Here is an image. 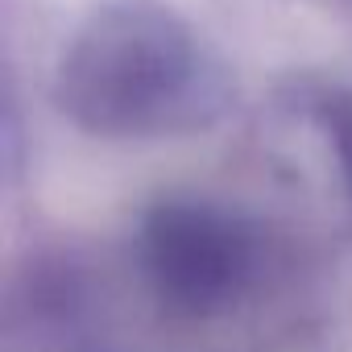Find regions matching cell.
Segmentation results:
<instances>
[{
	"label": "cell",
	"mask_w": 352,
	"mask_h": 352,
	"mask_svg": "<svg viewBox=\"0 0 352 352\" xmlns=\"http://www.w3.org/2000/svg\"><path fill=\"white\" fill-rule=\"evenodd\" d=\"M191 46L183 30L153 9H108L63 63V108L104 133L149 129L183 96Z\"/></svg>",
	"instance_id": "obj_1"
},
{
	"label": "cell",
	"mask_w": 352,
	"mask_h": 352,
	"mask_svg": "<svg viewBox=\"0 0 352 352\" xmlns=\"http://www.w3.org/2000/svg\"><path fill=\"white\" fill-rule=\"evenodd\" d=\"M149 261L157 282L191 307L216 302L241 274V241L228 224L195 208H162L149 224Z\"/></svg>",
	"instance_id": "obj_2"
},
{
	"label": "cell",
	"mask_w": 352,
	"mask_h": 352,
	"mask_svg": "<svg viewBox=\"0 0 352 352\" xmlns=\"http://www.w3.org/2000/svg\"><path fill=\"white\" fill-rule=\"evenodd\" d=\"M336 145H340V157H344L348 179H352V108L336 112Z\"/></svg>",
	"instance_id": "obj_3"
}]
</instances>
